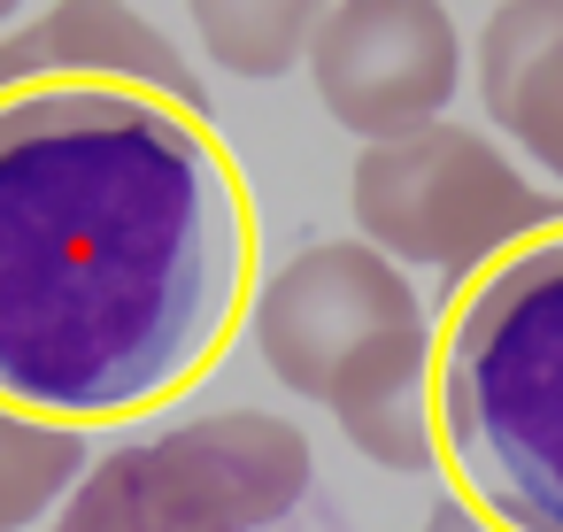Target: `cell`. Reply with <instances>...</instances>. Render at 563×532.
Instances as JSON below:
<instances>
[{
  "label": "cell",
  "mask_w": 563,
  "mask_h": 532,
  "mask_svg": "<svg viewBox=\"0 0 563 532\" xmlns=\"http://www.w3.org/2000/svg\"><path fill=\"white\" fill-rule=\"evenodd\" d=\"M93 447L70 424L0 409V532H32L40 517L63 509V494L86 478Z\"/></svg>",
  "instance_id": "obj_10"
},
{
  "label": "cell",
  "mask_w": 563,
  "mask_h": 532,
  "mask_svg": "<svg viewBox=\"0 0 563 532\" xmlns=\"http://www.w3.org/2000/svg\"><path fill=\"white\" fill-rule=\"evenodd\" d=\"M47 78H117V86H155L186 109H209L186 47L155 16H140L132 0H47L32 24L0 32V93L47 86Z\"/></svg>",
  "instance_id": "obj_7"
},
{
  "label": "cell",
  "mask_w": 563,
  "mask_h": 532,
  "mask_svg": "<svg viewBox=\"0 0 563 532\" xmlns=\"http://www.w3.org/2000/svg\"><path fill=\"white\" fill-rule=\"evenodd\" d=\"M471 70L494 132L563 186V0H501Z\"/></svg>",
  "instance_id": "obj_8"
},
{
  "label": "cell",
  "mask_w": 563,
  "mask_h": 532,
  "mask_svg": "<svg viewBox=\"0 0 563 532\" xmlns=\"http://www.w3.org/2000/svg\"><path fill=\"white\" fill-rule=\"evenodd\" d=\"M317 494V447L294 417L209 409L86 463L47 532H286Z\"/></svg>",
  "instance_id": "obj_4"
},
{
  "label": "cell",
  "mask_w": 563,
  "mask_h": 532,
  "mask_svg": "<svg viewBox=\"0 0 563 532\" xmlns=\"http://www.w3.org/2000/svg\"><path fill=\"white\" fill-rule=\"evenodd\" d=\"M347 217H355V240H371L386 263L463 286L478 263L555 224L563 193H540L486 132L440 117L424 132L378 140L355 155Z\"/></svg>",
  "instance_id": "obj_5"
},
{
  "label": "cell",
  "mask_w": 563,
  "mask_h": 532,
  "mask_svg": "<svg viewBox=\"0 0 563 532\" xmlns=\"http://www.w3.org/2000/svg\"><path fill=\"white\" fill-rule=\"evenodd\" d=\"M16 9H24V0H0V32H9V24H16Z\"/></svg>",
  "instance_id": "obj_12"
},
{
  "label": "cell",
  "mask_w": 563,
  "mask_h": 532,
  "mask_svg": "<svg viewBox=\"0 0 563 532\" xmlns=\"http://www.w3.org/2000/svg\"><path fill=\"white\" fill-rule=\"evenodd\" d=\"M247 340L286 394L332 409L363 463L432 470V309L371 240L286 255L247 301Z\"/></svg>",
  "instance_id": "obj_3"
},
{
  "label": "cell",
  "mask_w": 563,
  "mask_h": 532,
  "mask_svg": "<svg viewBox=\"0 0 563 532\" xmlns=\"http://www.w3.org/2000/svg\"><path fill=\"white\" fill-rule=\"evenodd\" d=\"M301 70L324 117L378 147L448 117L463 86V32L448 0H332Z\"/></svg>",
  "instance_id": "obj_6"
},
{
  "label": "cell",
  "mask_w": 563,
  "mask_h": 532,
  "mask_svg": "<svg viewBox=\"0 0 563 532\" xmlns=\"http://www.w3.org/2000/svg\"><path fill=\"white\" fill-rule=\"evenodd\" d=\"M424 532H494V524H478L463 501H448V494H440V501L424 509Z\"/></svg>",
  "instance_id": "obj_11"
},
{
  "label": "cell",
  "mask_w": 563,
  "mask_h": 532,
  "mask_svg": "<svg viewBox=\"0 0 563 532\" xmlns=\"http://www.w3.org/2000/svg\"><path fill=\"white\" fill-rule=\"evenodd\" d=\"M432 470L494 532H563V217L448 286Z\"/></svg>",
  "instance_id": "obj_2"
},
{
  "label": "cell",
  "mask_w": 563,
  "mask_h": 532,
  "mask_svg": "<svg viewBox=\"0 0 563 532\" xmlns=\"http://www.w3.org/2000/svg\"><path fill=\"white\" fill-rule=\"evenodd\" d=\"M324 9L332 0H186L201 55L232 78H286L309 55Z\"/></svg>",
  "instance_id": "obj_9"
},
{
  "label": "cell",
  "mask_w": 563,
  "mask_h": 532,
  "mask_svg": "<svg viewBox=\"0 0 563 532\" xmlns=\"http://www.w3.org/2000/svg\"><path fill=\"white\" fill-rule=\"evenodd\" d=\"M255 286V193L209 109L117 78L0 93V409L70 432L170 409Z\"/></svg>",
  "instance_id": "obj_1"
}]
</instances>
